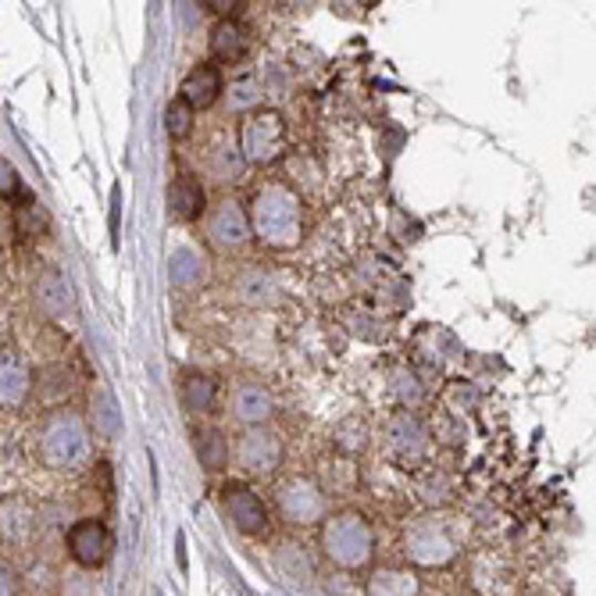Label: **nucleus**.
<instances>
[{
	"instance_id": "f257e3e1",
	"label": "nucleus",
	"mask_w": 596,
	"mask_h": 596,
	"mask_svg": "<svg viewBox=\"0 0 596 596\" xmlns=\"http://www.w3.org/2000/svg\"><path fill=\"white\" fill-rule=\"evenodd\" d=\"M250 225L271 247H294L300 239V204L286 186H268L257 193Z\"/></svg>"
},
{
	"instance_id": "f03ea898",
	"label": "nucleus",
	"mask_w": 596,
	"mask_h": 596,
	"mask_svg": "<svg viewBox=\"0 0 596 596\" xmlns=\"http://www.w3.org/2000/svg\"><path fill=\"white\" fill-rule=\"evenodd\" d=\"M372 546H376L372 525H368L361 514L343 511V514H336V518H329L326 525H321V551H326V557L340 568L368 565Z\"/></svg>"
},
{
	"instance_id": "7ed1b4c3",
	"label": "nucleus",
	"mask_w": 596,
	"mask_h": 596,
	"mask_svg": "<svg viewBox=\"0 0 596 596\" xmlns=\"http://www.w3.org/2000/svg\"><path fill=\"white\" fill-rule=\"evenodd\" d=\"M40 450H43V461L54 464V469H75V464H83L90 458V440H86L83 422L72 414H54L40 436Z\"/></svg>"
},
{
	"instance_id": "20e7f679",
	"label": "nucleus",
	"mask_w": 596,
	"mask_h": 596,
	"mask_svg": "<svg viewBox=\"0 0 596 596\" xmlns=\"http://www.w3.org/2000/svg\"><path fill=\"white\" fill-rule=\"evenodd\" d=\"M404 551L414 565H425V568H436V565H450L458 554V536L454 528L440 518H425V522H414L404 536Z\"/></svg>"
},
{
	"instance_id": "39448f33",
	"label": "nucleus",
	"mask_w": 596,
	"mask_h": 596,
	"mask_svg": "<svg viewBox=\"0 0 596 596\" xmlns=\"http://www.w3.org/2000/svg\"><path fill=\"white\" fill-rule=\"evenodd\" d=\"M244 157L250 161H271L279 157L286 147V125L279 111H257V115L247 119L244 125Z\"/></svg>"
},
{
	"instance_id": "423d86ee",
	"label": "nucleus",
	"mask_w": 596,
	"mask_h": 596,
	"mask_svg": "<svg viewBox=\"0 0 596 596\" xmlns=\"http://www.w3.org/2000/svg\"><path fill=\"white\" fill-rule=\"evenodd\" d=\"M279 511L289 525H318L326 514V496L311 479H289L279 490Z\"/></svg>"
},
{
	"instance_id": "0eeeda50",
	"label": "nucleus",
	"mask_w": 596,
	"mask_h": 596,
	"mask_svg": "<svg viewBox=\"0 0 596 596\" xmlns=\"http://www.w3.org/2000/svg\"><path fill=\"white\" fill-rule=\"evenodd\" d=\"M236 461H239V469L250 472V475H268V472L279 469L282 443L271 436V432L250 429L247 436L236 443Z\"/></svg>"
},
{
	"instance_id": "6e6552de",
	"label": "nucleus",
	"mask_w": 596,
	"mask_h": 596,
	"mask_svg": "<svg viewBox=\"0 0 596 596\" xmlns=\"http://www.w3.org/2000/svg\"><path fill=\"white\" fill-rule=\"evenodd\" d=\"M225 514H229V522L239 528V533H247V536L265 533V525H268L265 504L257 501V493H250L244 486L225 490Z\"/></svg>"
},
{
	"instance_id": "1a4fd4ad",
	"label": "nucleus",
	"mask_w": 596,
	"mask_h": 596,
	"mask_svg": "<svg viewBox=\"0 0 596 596\" xmlns=\"http://www.w3.org/2000/svg\"><path fill=\"white\" fill-rule=\"evenodd\" d=\"M250 229L254 225L236 201H222L212 212V218H207V233H212L218 247H239L250 236Z\"/></svg>"
},
{
	"instance_id": "9d476101",
	"label": "nucleus",
	"mask_w": 596,
	"mask_h": 596,
	"mask_svg": "<svg viewBox=\"0 0 596 596\" xmlns=\"http://www.w3.org/2000/svg\"><path fill=\"white\" fill-rule=\"evenodd\" d=\"M69 554L79 561V565H101L104 554H107V528L96 522V518H86V522H75L69 528Z\"/></svg>"
},
{
	"instance_id": "9b49d317",
	"label": "nucleus",
	"mask_w": 596,
	"mask_h": 596,
	"mask_svg": "<svg viewBox=\"0 0 596 596\" xmlns=\"http://www.w3.org/2000/svg\"><path fill=\"white\" fill-rule=\"evenodd\" d=\"M229 408H233V418H236V422H244V425H261L265 418L271 414V400H268V393H265V386H257V382H239L236 390H233Z\"/></svg>"
},
{
	"instance_id": "f8f14e48",
	"label": "nucleus",
	"mask_w": 596,
	"mask_h": 596,
	"mask_svg": "<svg viewBox=\"0 0 596 596\" xmlns=\"http://www.w3.org/2000/svg\"><path fill=\"white\" fill-rule=\"evenodd\" d=\"M204 186L193 179V175H179V179L172 183L168 189V212L175 222H193V218H201L204 212Z\"/></svg>"
},
{
	"instance_id": "ddd939ff",
	"label": "nucleus",
	"mask_w": 596,
	"mask_h": 596,
	"mask_svg": "<svg viewBox=\"0 0 596 596\" xmlns=\"http://www.w3.org/2000/svg\"><path fill=\"white\" fill-rule=\"evenodd\" d=\"M179 96L189 101L193 107H212L222 96V75H218L215 64H197V69L186 75Z\"/></svg>"
},
{
	"instance_id": "4468645a",
	"label": "nucleus",
	"mask_w": 596,
	"mask_h": 596,
	"mask_svg": "<svg viewBox=\"0 0 596 596\" xmlns=\"http://www.w3.org/2000/svg\"><path fill=\"white\" fill-rule=\"evenodd\" d=\"M368 596H422V586L411 572L400 568H379L368 578Z\"/></svg>"
},
{
	"instance_id": "2eb2a0df",
	"label": "nucleus",
	"mask_w": 596,
	"mask_h": 596,
	"mask_svg": "<svg viewBox=\"0 0 596 596\" xmlns=\"http://www.w3.org/2000/svg\"><path fill=\"white\" fill-rule=\"evenodd\" d=\"M193 446H197V458L204 469H225V461H229V443H225L222 432H215V429L193 432Z\"/></svg>"
},
{
	"instance_id": "dca6fc26",
	"label": "nucleus",
	"mask_w": 596,
	"mask_h": 596,
	"mask_svg": "<svg viewBox=\"0 0 596 596\" xmlns=\"http://www.w3.org/2000/svg\"><path fill=\"white\" fill-rule=\"evenodd\" d=\"M244 51H247L244 29H239L236 22H218L215 32H212V54L218 61H236Z\"/></svg>"
},
{
	"instance_id": "f3484780",
	"label": "nucleus",
	"mask_w": 596,
	"mask_h": 596,
	"mask_svg": "<svg viewBox=\"0 0 596 596\" xmlns=\"http://www.w3.org/2000/svg\"><path fill=\"white\" fill-rule=\"evenodd\" d=\"M183 404L189 414H204V411H212V400H215V386L207 382L204 376H189L183 382Z\"/></svg>"
},
{
	"instance_id": "a211bd4d",
	"label": "nucleus",
	"mask_w": 596,
	"mask_h": 596,
	"mask_svg": "<svg viewBox=\"0 0 596 596\" xmlns=\"http://www.w3.org/2000/svg\"><path fill=\"white\" fill-rule=\"evenodd\" d=\"M193 111H197V107H193L189 101H183V96H175V101L165 107V129L172 136H186L189 133V129H193Z\"/></svg>"
},
{
	"instance_id": "6ab92c4d",
	"label": "nucleus",
	"mask_w": 596,
	"mask_h": 596,
	"mask_svg": "<svg viewBox=\"0 0 596 596\" xmlns=\"http://www.w3.org/2000/svg\"><path fill=\"white\" fill-rule=\"evenodd\" d=\"M197 276H201V261H197V254H193V250H179V254L172 257V279H175V286H189Z\"/></svg>"
},
{
	"instance_id": "aec40b11",
	"label": "nucleus",
	"mask_w": 596,
	"mask_h": 596,
	"mask_svg": "<svg viewBox=\"0 0 596 596\" xmlns=\"http://www.w3.org/2000/svg\"><path fill=\"white\" fill-rule=\"evenodd\" d=\"M14 222H19V233L22 236H32L37 229H47V215H43V207L40 204H32L29 197H25V204L14 212Z\"/></svg>"
},
{
	"instance_id": "412c9836",
	"label": "nucleus",
	"mask_w": 596,
	"mask_h": 596,
	"mask_svg": "<svg viewBox=\"0 0 596 596\" xmlns=\"http://www.w3.org/2000/svg\"><path fill=\"white\" fill-rule=\"evenodd\" d=\"M212 161L218 175H236L244 168V147H222L218 154H212Z\"/></svg>"
},
{
	"instance_id": "4be33fe9",
	"label": "nucleus",
	"mask_w": 596,
	"mask_h": 596,
	"mask_svg": "<svg viewBox=\"0 0 596 596\" xmlns=\"http://www.w3.org/2000/svg\"><path fill=\"white\" fill-rule=\"evenodd\" d=\"M257 101H261V96H257V79H244V83L233 90V101L229 104H233V111H247Z\"/></svg>"
},
{
	"instance_id": "5701e85b",
	"label": "nucleus",
	"mask_w": 596,
	"mask_h": 596,
	"mask_svg": "<svg viewBox=\"0 0 596 596\" xmlns=\"http://www.w3.org/2000/svg\"><path fill=\"white\" fill-rule=\"evenodd\" d=\"M25 376L14 368V361H4V400H19L22 390H25Z\"/></svg>"
},
{
	"instance_id": "b1692460",
	"label": "nucleus",
	"mask_w": 596,
	"mask_h": 596,
	"mask_svg": "<svg viewBox=\"0 0 596 596\" xmlns=\"http://www.w3.org/2000/svg\"><path fill=\"white\" fill-rule=\"evenodd\" d=\"M0 175H4V197H19V193H22V183H19V172H14V165H8V161H4V168H0Z\"/></svg>"
},
{
	"instance_id": "393cba45",
	"label": "nucleus",
	"mask_w": 596,
	"mask_h": 596,
	"mask_svg": "<svg viewBox=\"0 0 596 596\" xmlns=\"http://www.w3.org/2000/svg\"><path fill=\"white\" fill-rule=\"evenodd\" d=\"M119 212H122V189L111 193V244L119 247Z\"/></svg>"
}]
</instances>
